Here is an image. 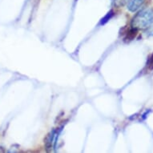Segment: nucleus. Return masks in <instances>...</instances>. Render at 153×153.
Wrapping results in <instances>:
<instances>
[{
	"label": "nucleus",
	"instance_id": "1",
	"mask_svg": "<svg viewBox=\"0 0 153 153\" xmlns=\"http://www.w3.org/2000/svg\"><path fill=\"white\" fill-rule=\"evenodd\" d=\"M153 23V9L144 8L140 10L131 21V26L136 29H146Z\"/></svg>",
	"mask_w": 153,
	"mask_h": 153
},
{
	"label": "nucleus",
	"instance_id": "6",
	"mask_svg": "<svg viewBox=\"0 0 153 153\" xmlns=\"http://www.w3.org/2000/svg\"><path fill=\"white\" fill-rule=\"evenodd\" d=\"M145 33L148 36H153V23L149 27H147Z\"/></svg>",
	"mask_w": 153,
	"mask_h": 153
},
{
	"label": "nucleus",
	"instance_id": "5",
	"mask_svg": "<svg viewBox=\"0 0 153 153\" xmlns=\"http://www.w3.org/2000/svg\"><path fill=\"white\" fill-rule=\"evenodd\" d=\"M131 0H114L115 2V5L117 6V7H122V6H124L126 4H128Z\"/></svg>",
	"mask_w": 153,
	"mask_h": 153
},
{
	"label": "nucleus",
	"instance_id": "7",
	"mask_svg": "<svg viewBox=\"0 0 153 153\" xmlns=\"http://www.w3.org/2000/svg\"><path fill=\"white\" fill-rule=\"evenodd\" d=\"M148 65L150 66L151 68H153V54L152 55L150 58H149V60H148Z\"/></svg>",
	"mask_w": 153,
	"mask_h": 153
},
{
	"label": "nucleus",
	"instance_id": "4",
	"mask_svg": "<svg viewBox=\"0 0 153 153\" xmlns=\"http://www.w3.org/2000/svg\"><path fill=\"white\" fill-rule=\"evenodd\" d=\"M113 15H114V12H113V10H110L109 12L107 14V15L104 16V17L101 19L100 21V24L101 25H103V24H105L107 22H108V20L109 19H111V17H112Z\"/></svg>",
	"mask_w": 153,
	"mask_h": 153
},
{
	"label": "nucleus",
	"instance_id": "2",
	"mask_svg": "<svg viewBox=\"0 0 153 153\" xmlns=\"http://www.w3.org/2000/svg\"><path fill=\"white\" fill-rule=\"evenodd\" d=\"M146 0H131L128 3V10L131 12H136L144 4Z\"/></svg>",
	"mask_w": 153,
	"mask_h": 153
},
{
	"label": "nucleus",
	"instance_id": "3",
	"mask_svg": "<svg viewBox=\"0 0 153 153\" xmlns=\"http://www.w3.org/2000/svg\"><path fill=\"white\" fill-rule=\"evenodd\" d=\"M55 131H53L52 132H51L49 135H48V138H47V143H46V145H47V148H50L51 146H52V143L55 142Z\"/></svg>",
	"mask_w": 153,
	"mask_h": 153
}]
</instances>
